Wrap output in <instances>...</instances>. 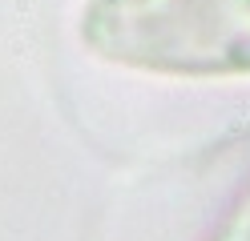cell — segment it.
Returning a JSON list of instances; mask_svg holds the SVG:
<instances>
[{
    "mask_svg": "<svg viewBox=\"0 0 250 241\" xmlns=\"http://www.w3.org/2000/svg\"><path fill=\"white\" fill-rule=\"evenodd\" d=\"M202 241H250V189L210 225Z\"/></svg>",
    "mask_w": 250,
    "mask_h": 241,
    "instance_id": "cell-2",
    "label": "cell"
},
{
    "mask_svg": "<svg viewBox=\"0 0 250 241\" xmlns=\"http://www.w3.org/2000/svg\"><path fill=\"white\" fill-rule=\"evenodd\" d=\"M77 44L162 80H250V0H81Z\"/></svg>",
    "mask_w": 250,
    "mask_h": 241,
    "instance_id": "cell-1",
    "label": "cell"
}]
</instances>
